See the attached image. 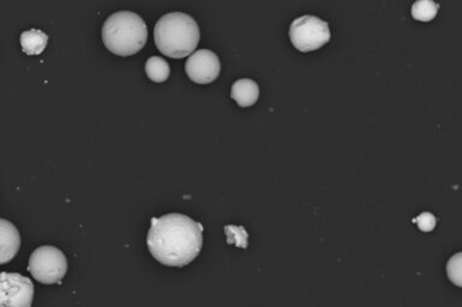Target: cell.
<instances>
[{
	"label": "cell",
	"mask_w": 462,
	"mask_h": 307,
	"mask_svg": "<svg viewBox=\"0 0 462 307\" xmlns=\"http://www.w3.org/2000/svg\"><path fill=\"white\" fill-rule=\"evenodd\" d=\"M204 227L182 214L152 219L147 246L152 256L164 265L185 267L193 262L204 244Z\"/></svg>",
	"instance_id": "1"
},
{
	"label": "cell",
	"mask_w": 462,
	"mask_h": 307,
	"mask_svg": "<svg viewBox=\"0 0 462 307\" xmlns=\"http://www.w3.org/2000/svg\"><path fill=\"white\" fill-rule=\"evenodd\" d=\"M154 41L168 57H189L200 41L199 25L194 17L185 12L163 14L154 25Z\"/></svg>",
	"instance_id": "2"
},
{
	"label": "cell",
	"mask_w": 462,
	"mask_h": 307,
	"mask_svg": "<svg viewBox=\"0 0 462 307\" xmlns=\"http://www.w3.org/2000/svg\"><path fill=\"white\" fill-rule=\"evenodd\" d=\"M148 29L145 19L132 11H117L108 16L102 25V41L111 52L132 56L147 41Z\"/></svg>",
	"instance_id": "3"
},
{
	"label": "cell",
	"mask_w": 462,
	"mask_h": 307,
	"mask_svg": "<svg viewBox=\"0 0 462 307\" xmlns=\"http://www.w3.org/2000/svg\"><path fill=\"white\" fill-rule=\"evenodd\" d=\"M28 270L44 284L60 283L68 271V259L58 247L40 246L30 256Z\"/></svg>",
	"instance_id": "4"
},
{
	"label": "cell",
	"mask_w": 462,
	"mask_h": 307,
	"mask_svg": "<svg viewBox=\"0 0 462 307\" xmlns=\"http://www.w3.org/2000/svg\"><path fill=\"white\" fill-rule=\"evenodd\" d=\"M289 36L300 52H312L330 41V27L319 17L306 14L292 21Z\"/></svg>",
	"instance_id": "5"
},
{
	"label": "cell",
	"mask_w": 462,
	"mask_h": 307,
	"mask_svg": "<svg viewBox=\"0 0 462 307\" xmlns=\"http://www.w3.org/2000/svg\"><path fill=\"white\" fill-rule=\"evenodd\" d=\"M34 286L17 273H0V307H32Z\"/></svg>",
	"instance_id": "6"
},
{
	"label": "cell",
	"mask_w": 462,
	"mask_h": 307,
	"mask_svg": "<svg viewBox=\"0 0 462 307\" xmlns=\"http://www.w3.org/2000/svg\"><path fill=\"white\" fill-rule=\"evenodd\" d=\"M185 72L192 81L201 84L211 83L220 72L219 58L209 49L194 51L185 62Z\"/></svg>",
	"instance_id": "7"
},
{
	"label": "cell",
	"mask_w": 462,
	"mask_h": 307,
	"mask_svg": "<svg viewBox=\"0 0 462 307\" xmlns=\"http://www.w3.org/2000/svg\"><path fill=\"white\" fill-rule=\"evenodd\" d=\"M21 247V235L10 221L0 219V264L9 263L15 258Z\"/></svg>",
	"instance_id": "8"
},
{
	"label": "cell",
	"mask_w": 462,
	"mask_h": 307,
	"mask_svg": "<svg viewBox=\"0 0 462 307\" xmlns=\"http://www.w3.org/2000/svg\"><path fill=\"white\" fill-rule=\"evenodd\" d=\"M231 97L241 107L253 106L259 99L258 83L249 78H241L231 86Z\"/></svg>",
	"instance_id": "9"
},
{
	"label": "cell",
	"mask_w": 462,
	"mask_h": 307,
	"mask_svg": "<svg viewBox=\"0 0 462 307\" xmlns=\"http://www.w3.org/2000/svg\"><path fill=\"white\" fill-rule=\"evenodd\" d=\"M49 42V35L40 29H30L21 34V46L23 52L36 56L44 51Z\"/></svg>",
	"instance_id": "10"
},
{
	"label": "cell",
	"mask_w": 462,
	"mask_h": 307,
	"mask_svg": "<svg viewBox=\"0 0 462 307\" xmlns=\"http://www.w3.org/2000/svg\"><path fill=\"white\" fill-rule=\"evenodd\" d=\"M147 76L152 81L164 82L170 76V65L166 62V59L159 56H152L147 59L146 65Z\"/></svg>",
	"instance_id": "11"
},
{
	"label": "cell",
	"mask_w": 462,
	"mask_h": 307,
	"mask_svg": "<svg viewBox=\"0 0 462 307\" xmlns=\"http://www.w3.org/2000/svg\"><path fill=\"white\" fill-rule=\"evenodd\" d=\"M439 5L432 0H418L412 5V16L420 22H430L437 16Z\"/></svg>",
	"instance_id": "12"
},
{
	"label": "cell",
	"mask_w": 462,
	"mask_h": 307,
	"mask_svg": "<svg viewBox=\"0 0 462 307\" xmlns=\"http://www.w3.org/2000/svg\"><path fill=\"white\" fill-rule=\"evenodd\" d=\"M224 230L228 236L229 244H235L238 247H242V249H246L249 246V233L246 232L244 227L227 225Z\"/></svg>",
	"instance_id": "13"
},
{
	"label": "cell",
	"mask_w": 462,
	"mask_h": 307,
	"mask_svg": "<svg viewBox=\"0 0 462 307\" xmlns=\"http://www.w3.org/2000/svg\"><path fill=\"white\" fill-rule=\"evenodd\" d=\"M461 264L462 254L460 252L452 256L447 264L448 278L454 284H457V287H461L462 284Z\"/></svg>",
	"instance_id": "14"
},
{
	"label": "cell",
	"mask_w": 462,
	"mask_h": 307,
	"mask_svg": "<svg viewBox=\"0 0 462 307\" xmlns=\"http://www.w3.org/2000/svg\"><path fill=\"white\" fill-rule=\"evenodd\" d=\"M413 222L418 225L419 230H423V232H431L436 227L437 220L431 212H423L418 217H415Z\"/></svg>",
	"instance_id": "15"
}]
</instances>
